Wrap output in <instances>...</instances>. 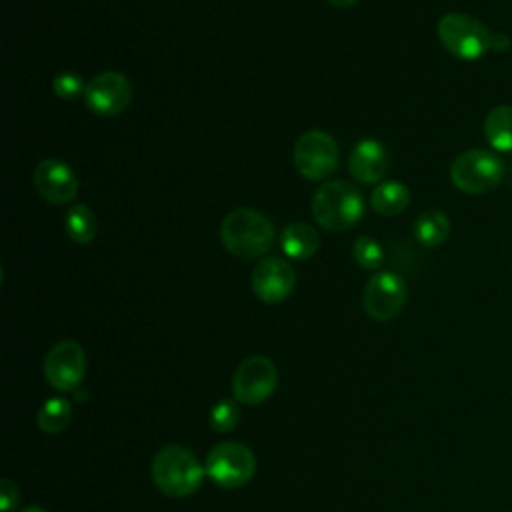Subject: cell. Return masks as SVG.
I'll return each mask as SVG.
<instances>
[{
  "label": "cell",
  "mask_w": 512,
  "mask_h": 512,
  "mask_svg": "<svg viewBox=\"0 0 512 512\" xmlns=\"http://www.w3.org/2000/svg\"><path fill=\"white\" fill-rule=\"evenodd\" d=\"M438 40L448 54L458 60L474 62L486 52H502L508 46V38L490 32L484 22L464 12H450L438 20Z\"/></svg>",
  "instance_id": "1"
},
{
  "label": "cell",
  "mask_w": 512,
  "mask_h": 512,
  "mask_svg": "<svg viewBox=\"0 0 512 512\" xmlns=\"http://www.w3.org/2000/svg\"><path fill=\"white\" fill-rule=\"evenodd\" d=\"M222 246L240 258H258L272 248L274 226L254 208H236L228 212L220 226Z\"/></svg>",
  "instance_id": "2"
},
{
  "label": "cell",
  "mask_w": 512,
  "mask_h": 512,
  "mask_svg": "<svg viewBox=\"0 0 512 512\" xmlns=\"http://www.w3.org/2000/svg\"><path fill=\"white\" fill-rule=\"evenodd\" d=\"M364 214L362 192L346 180L322 184L312 198V216L328 232H344L360 222Z\"/></svg>",
  "instance_id": "3"
},
{
  "label": "cell",
  "mask_w": 512,
  "mask_h": 512,
  "mask_svg": "<svg viewBox=\"0 0 512 512\" xmlns=\"http://www.w3.org/2000/svg\"><path fill=\"white\" fill-rule=\"evenodd\" d=\"M206 468L184 446H166L152 460V480L160 492L182 498L198 490Z\"/></svg>",
  "instance_id": "4"
},
{
  "label": "cell",
  "mask_w": 512,
  "mask_h": 512,
  "mask_svg": "<svg viewBox=\"0 0 512 512\" xmlns=\"http://www.w3.org/2000/svg\"><path fill=\"white\" fill-rule=\"evenodd\" d=\"M504 178L500 156L486 148L460 152L450 164V180L464 194H486Z\"/></svg>",
  "instance_id": "5"
},
{
  "label": "cell",
  "mask_w": 512,
  "mask_h": 512,
  "mask_svg": "<svg viewBox=\"0 0 512 512\" xmlns=\"http://www.w3.org/2000/svg\"><path fill=\"white\" fill-rule=\"evenodd\" d=\"M256 470L254 452L242 442H220L206 458V474L222 488H240L248 484Z\"/></svg>",
  "instance_id": "6"
},
{
  "label": "cell",
  "mask_w": 512,
  "mask_h": 512,
  "mask_svg": "<svg viewBox=\"0 0 512 512\" xmlns=\"http://www.w3.org/2000/svg\"><path fill=\"white\" fill-rule=\"evenodd\" d=\"M294 166L308 180H324L338 166L336 140L324 130H308L294 144Z\"/></svg>",
  "instance_id": "7"
},
{
  "label": "cell",
  "mask_w": 512,
  "mask_h": 512,
  "mask_svg": "<svg viewBox=\"0 0 512 512\" xmlns=\"http://www.w3.org/2000/svg\"><path fill=\"white\" fill-rule=\"evenodd\" d=\"M406 282L400 274L392 270L376 272L364 286L362 306L364 312L378 322H388L396 318L406 304Z\"/></svg>",
  "instance_id": "8"
},
{
  "label": "cell",
  "mask_w": 512,
  "mask_h": 512,
  "mask_svg": "<svg viewBox=\"0 0 512 512\" xmlns=\"http://www.w3.org/2000/svg\"><path fill=\"white\" fill-rule=\"evenodd\" d=\"M278 374L276 366L266 356H250L234 372L232 392L234 400L240 404L256 406L272 396L276 390Z\"/></svg>",
  "instance_id": "9"
},
{
  "label": "cell",
  "mask_w": 512,
  "mask_h": 512,
  "mask_svg": "<svg viewBox=\"0 0 512 512\" xmlns=\"http://www.w3.org/2000/svg\"><path fill=\"white\" fill-rule=\"evenodd\" d=\"M86 372V356L78 342L60 340L44 358V376L48 384L60 392L78 388Z\"/></svg>",
  "instance_id": "10"
},
{
  "label": "cell",
  "mask_w": 512,
  "mask_h": 512,
  "mask_svg": "<svg viewBox=\"0 0 512 512\" xmlns=\"http://www.w3.org/2000/svg\"><path fill=\"white\" fill-rule=\"evenodd\" d=\"M130 100L132 84L120 72H102L84 90V104L98 116H116L128 108Z\"/></svg>",
  "instance_id": "11"
},
{
  "label": "cell",
  "mask_w": 512,
  "mask_h": 512,
  "mask_svg": "<svg viewBox=\"0 0 512 512\" xmlns=\"http://www.w3.org/2000/svg\"><path fill=\"white\" fill-rule=\"evenodd\" d=\"M296 284V272L292 264L280 256H268L252 270V292L266 304H278L286 300Z\"/></svg>",
  "instance_id": "12"
},
{
  "label": "cell",
  "mask_w": 512,
  "mask_h": 512,
  "mask_svg": "<svg viewBox=\"0 0 512 512\" xmlns=\"http://www.w3.org/2000/svg\"><path fill=\"white\" fill-rule=\"evenodd\" d=\"M32 180L38 194L50 204H68L78 194V178L74 170L58 158L38 162Z\"/></svg>",
  "instance_id": "13"
},
{
  "label": "cell",
  "mask_w": 512,
  "mask_h": 512,
  "mask_svg": "<svg viewBox=\"0 0 512 512\" xmlns=\"http://www.w3.org/2000/svg\"><path fill=\"white\" fill-rule=\"evenodd\" d=\"M388 164L386 146L374 138H362L356 142L348 160L350 174L360 184H380L388 172Z\"/></svg>",
  "instance_id": "14"
},
{
  "label": "cell",
  "mask_w": 512,
  "mask_h": 512,
  "mask_svg": "<svg viewBox=\"0 0 512 512\" xmlns=\"http://www.w3.org/2000/svg\"><path fill=\"white\" fill-rule=\"evenodd\" d=\"M282 252L292 260H308L320 246L318 232L306 222H292L282 230L280 236Z\"/></svg>",
  "instance_id": "15"
},
{
  "label": "cell",
  "mask_w": 512,
  "mask_h": 512,
  "mask_svg": "<svg viewBox=\"0 0 512 512\" xmlns=\"http://www.w3.org/2000/svg\"><path fill=\"white\" fill-rule=\"evenodd\" d=\"M484 138L496 152H512V106L498 104L484 118Z\"/></svg>",
  "instance_id": "16"
},
{
  "label": "cell",
  "mask_w": 512,
  "mask_h": 512,
  "mask_svg": "<svg viewBox=\"0 0 512 512\" xmlns=\"http://www.w3.org/2000/svg\"><path fill=\"white\" fill-rule=\"evenodd\" d=\"M410 204V190L398 180H384L374 186L370 206L382 216H396Z\"/></svg>",
  "instance_id": "17"
},
{
  "label": "cell",
  "mask_w": 512,
  "mask_h": 512,
  "mask_svg": "<svg viewBox=\"0 0 512 512\" xmlns=\"http://www.w3.org/2000/svg\"><path fill=\"white\" fill-rule=\"evenodd\" d=\"M450 234V220L442 210H426L414 222V236L424 248L440 246Z\"/></svg>",
  "instance_id": "18"
},
{
  "label": "cell",
  "mask_w": 512,
  "mask_h": 512,
  "mask_svg": "<svg viewBox=\"0 0 512 512\" xmlns=\"http://www.w3.org/2000/svg\"><path fill=\"white\" fill-rule=\"evenodd\" d=\"M64 226H66L68 236L74 242H78V244L92 242L96 238V232H98L96 216H94V212L86 204L70 206V210L66 212Z\"/></svg>",
  "instance_id": "19"
},
{
  "label": "cell",
  "mask_w": 512,
  "mask_h": 512,
  "mask_svg": "<svg viewBox=\"0 0 512 512\" xmlns=\"http://www.w3.org/2000/svg\"><path fill=\"white\" fill-rule=\"evenodd\" d=\"M72 418V406L64 398H48L38 410V426L44 434H58L62 432Z\"/></svg>",
  "instance_id": "20"
},
{
  "label": "cell",
  "mask_w": 512,
  "mask_h": 512,
  "mask_svg": "<svg viewBox=\"0 0 512 512\" xmlns=\"http://www.w3.org/2000/svg\"><path fill=\"white\" fill-rule=\"evenodd\" d=\"M352 256L356 260V264L364 270H376L380 268L382 260H384V252L382 246L376 238L372 236H358L354 246H352Z\"/></svg>",
  "instance_id": "21"
},
{
  "label": "cell",
  "mask_w": 512,
  "mask_h": 512,
  "mask_svg": "<svg viewBox=\"0 0 512 512\" xmlns=\"http://www.w3.org/2000/svg\"><path fill=\"white\" fill-rule=\"evenodd\" d=\"M52 90L58 98L62 100H74L78 98L80 94L84 96V90H86V84L82 80L80 74L72 72V70H64L60 74L54 76L52 80Z\"/></svg>",
  "instance_id": "22"
},
{
  "label": "cell",
  "mask_w": 512,
  "mask_h": 512,
  "mask_svg": "<svg viewBox=\"0 0 512 512\" xmlns=\"http://www.w3.org/2000/svg\"><path fill=\"white\" fill-rule=\"evenodd\" d=\"M240 410L236 400H220L210 412V424L216 432H228L238 424Z\"/></svg>",
  "instance_id": "23"
},
{
  "label": "cell",
  "mask_w": 512,
  "mask_h": 512,
  "mask_svg": "<svg viewBox=\"0 0 512 512\" xmlns=\"http://www.w3.org/2000/svg\"><path fill=\"white\" fill-rule=\"evenodd\" d=\"M18 502H20L18 486L12 480L4 478L0 482V508H2V512H10L12 508L18 506Z\"/></svg>",
  "instance_id": "24"
},
{
  "label": "cell",
  "mask_w": 512,
  "mask_h": 512,
  "mask_svg": "<svg viewBox=\"0 0 512 512\" xmlns=\"http://www.w3.org/2000/svg\"><path fill=\"white\" fill-rule=\"evenodd\" d=\"M332 6H336V8H348V6H352V4H356V0H328Z\"/></svg>",
  "instance_id": "25"
},
{
  "label": "cell",
  "mask_w": 512,
  "mask_h": 512,
  "mask_svg": "<svg viewBox=\"0 0 512 512\" xmlns=\"http://www.w3.org/2000/svg\"><path fill=\"white\" fill-rule=\"evenodd\" d=\"M22 512H48V510L42 508V506H28V508H24Z\"/></svg>",
  "instance_id": "26"
}]
</instances>
